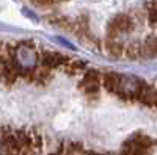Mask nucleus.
Wrapping results in <instances>:
<instances>
[{
    "mask_svg": "<svg viewBox=\"0 0 157 155\" xmlns=\"http://www.w3.org/2000/svg\"><path fill=\"white\" fill-rule=\"evenodd\" d=\"M52 79V72L50 69L41 66V68H35V80L33 83H39V85H46L49 80Z\"/></svg>",
    "mask_w": 157,
    "mask_h": 155,
    "instance_id": "nucleus-6",
    "label": "nucleus"
},
{
    "mask_svg": "<svg viewBox=\"0 0 157 155\" xmlns=\"http://www.w3.org/2000/svg\"><path fill=\"white\" fill-rule=\"evenodd\" d=\"M124 44L118 42L116 39H105V49L113 57H123L124 55Z\"/></svg>",
    "mask_w": 157,
    "mask_h": 155,
    "instance_id": "nucleus-5",
    "label": "nucleus"
},
{
    "mask_svg": "<svg viewBox=\"0 0 157 155\" xmlns=\"http://www.w3.org/2000/svg\"><path fill=\"white\" fill-rule=\"evenodd\" d=\"M140 50H141V58H152L155 55V39L151 38L145 44H140Z\"/></svg>",
    "mask_w": 157,
    "mask_h": 155,
    "instance_id": "nucleus-8",
    "label": "nucleus"
},
{
    "mask_svg": "<svg viewBox=\"0 0 157 155\" xmlns=\"http://www.w3.org/2000/svg\"><path fill=\"white\" fill-rule=\"evenodd\" d=\"M99 83H101V75L98 71H88L80 82V89L86 94H96L99 91Z\"/></svg>",
    "mask_w": 157,
    "mask_h": 155,
    "instance_id": "nucleus-2",
    "label": "nucleus"
},
{
    "mask_svg": "<svg viewBox=\"0 0 157 155\" xmlns=\"http://www.w3.org/2000/svg\"><path fill=\"white\" fill-rule=\"evenodd\" d=\"M123 79H124V77L121 74H118L115 71H109V72H105L102 75V83H104V86H105L107 91H110V93L118 96L120 91H121Z\"/></svg>",
    "mask_w": 157,
    "mask_h": 155,
    "instance_id": "nucleus-3",
    "label": "nucleus"
},
{
    "mask_svg": "<svg viewBox=\"0 0 157 155\" xmlns=\"http://www.w3.org/2000/svg\"><path fill=\"white\" fill-rule=\"evenodd\" d=\"M68 57H64L58 52H49V50H43V57H41V64L47 69H57L58 66H64L68 63Z\"/></svg>",
    "mask_w": 157,
    "mask_h": 155,
    "instance_id": "nucleus-1",
    "label": "nucleus"
},
{
    "mask_svg": "<svg viewBox=\"0 0 157 155\" xmlns=\"http://www.w3.org/2000/svg\"><path fill=\"white\" fill-rule=\"evenodd\" d=\"M0 52H2V44H0Z\"/></svg>",
    "mask_w": 157,
    "mask_h": 155,
    "instance_id": "nucleus-10",
    "label": "nucleus"
},
{
    "mask_svg": "<svg viewBox=\"0 0 157 155\" xmlns=\"http://www.w3.org/2000/svg\"><path fill=\"white\" fill-rule=\"evenodd\" d=\"M135 99L140 100L143 105L154 108V107H155V89H154V86H151V85H148V83H145V82H141Z\"/></svg>",
    "mask_w": 157,
    "mask_h": 155,
    "instance_id": "nucleus-4",
    "label": "nucleus"
},
{
    "mask_svg": "<svg viewBox=\"0 0 157 155\" xmlns=\"http://www.w3.org/2000/svg\"><path fill=\"white\" fill-rule=\"evenodd\" d=\"M85 69V63L83 61H78V60H68V63L64 64V71H66L69 75H75L78 72H82Z\"/></svg>",
    "mask_w": 157,
    "mask_h": 155,
    "instance_id": "nucleus-7",
    "label": "nucleus"
},
{
    "mask_svg": "<svg viewBox=\"0 0 157 155\" xmlns=\"http://www.w3.org/2000/svg\"><path fill=\"white\" fill-rule=\"evenodd\" d=\"M124 55L130 60H140L141 58V50H140V44H129L124 47Z\"/></svg>",
    "mask_w": 157,
    "mask_h": 155,
    "instance_id": "nucleus-9",
    "label": "nucleus"
}]
</instances>
